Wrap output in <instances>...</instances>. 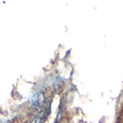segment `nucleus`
Segmentation results:
<instances>
[{
    "label": "nucleus",
    "instance_id": "nucleus-1",
    "mask_svg": "<svg viewBox=\"0 0 123 123\" xmlns=\"http://www.w3.org/2000/svg\"><path fill=\"white\" fill-rule=\"evenodd\" d=\"M45 102V97L43 92H37L35 94L30 100L32 107L36 110H39L40 109H41L44 105Z\"/></svg>",
    "mask_w": 123,
    "mask_h": 123
}]
</instances>
